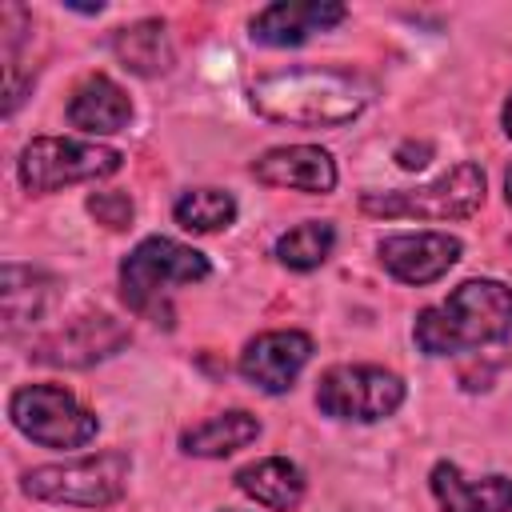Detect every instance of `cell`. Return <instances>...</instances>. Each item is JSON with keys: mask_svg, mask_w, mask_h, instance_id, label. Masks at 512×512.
<instances>
[{"mask_svg": "<svg viewBox=\"0 0 512 512\" xmlns=\"http://www.w3.org/2000/svg\"><path fill=\"white\" fill-rule=\"evenodd\" d=\"M428 156H432V144H428V140H420V144H416V140H408V144H400V148H396V164H400V168H408V172H412V168H424V164H428Z\"/></svg>", "mask_w": 512, "mask_h": 512, "instance_id": "obj_23", "label": "cell"}, {"mask_svg": "<svg viewBox=\"0 0 512 512\" xmlns=\"http://www.w3.org/2000/svg\"><path fill=\"white\" fill-rule=\"evenodd\" d=\"M16 432L40 448H84L96 436V416L60 384H24L8 400Z\"/></svg>", "mask_w": 512, "mask_h": 512, "instance_id": "obj_7", "label": "cell"}, {"mask_svg": "<svg viewBox=\"0 0 512 512\" xmlns=\"http://www.w3.org/2000/svg\"><path fill=\"white\" fill-rule=\"evenodd\" d=\"M248 96H252V108L272 124L340 128L368 108L372 84L348 68L300 64V68L264 72L260 80H252Z\"/></svg>", "mask_w": 512, "mask_h": 512, "instance_id": "obj_1", "label": "cell"}, {"mask_svg": "<svg viewBox=\"0 0 512 512\" xmlns=\"http://www.w3.org/2000/svg\"><path fill=\"white\" fill-rule=\"evenodd\" d=\"M52 292H56V280L40 268H28V264H4V328L8 336H16L20 328H32L48 304H52Z\"/></svg>", "mask_w": 512, "mask_h": 512, "instance_id": "obj_18", "label": "cell"}, {"mask_svg": "<svg viewBox=\"0 0 512 512\" xmlns=\"http://www.w3.org/2000/svg\"><path fill=\"white\" fill-rule=\"evenodd\" d=\"M460 240L448 232H396L376 244L380 264L400 280V284H432L440 280L456 260H460Z\"/></svg>", "mask_w": 512, "mask_h": 512, "instance_id": "obj_11", "label": "cell"}, {"mask_svg": "<svg viewBox=\"0 0 512 512\" xmlns=\"http://www.w3.org/2000/svg\"><path fill=\"white\" fill-rule=\"evenodd\" d=\"M212 272L208 256L172 236H148L120 260V296L132 312L148 320H168V292L176 284H196Z\"/></svg>", "mask_w": 512, "mask_h": 512, "instance_id": "obj_3", "label": "cell"}, {"mask_svg": "<svg viewBox=\"0 0 512 512\" xmlns=\"http://www.w3.org/2000/svg\"><path fill=\"white\" fill-rule=\"evenodd\" d=\"M484 204V168L464 160L420 188L364 192L360 212L380 220H468Z\"/></svg>", "mask_w": 512, "mask_h": 512, "instance_id": "obj_4", "label": "cell"}, {"mask_svg": "<svg viewBox=\"0 0 512 512\" xmlns=\"http://www.w3.org/2000/svg\"><path fill=\"white\" fill-rule=\"evenodd\" d=\"M348 16L336 0H276L252 16V40L268 48H296L312 32H328Z\"/></svg>", "mask_w": 512, "mask_h": 512, "instance_id": "obj_12", "label": "cell"}, {"mask_svg": "<svg viewBox=\"0 0 512 512\" xmlns=\"http://www.w3.org/2000/svg\"><path fill=\"white\" fill-rule=\"evenodd\" d=\"M172 216L188 232H220L236 220V196L224 188H192L172 204Z\"/></svg>", "mask_w": 512, "mask_h": 512, "instance_id": "obj_21", "label": "cell"}, {"mask_svg": "<svg viewBox=\"0 0 512 512\" xmlns=\"http://www.w3.org/2000/svg\"><path fill=\"white\" fill-rule=\"evenodd\" d=\"M228 512H232V508H228Z\"/></svg>", "mask_w": 512, "mask_h": 512, "instance_id": "obj_26", "label": "cell"}, {"mask_svg": "<svg viewBox=\"0 0 512 512\" xmlns=\"http://www.w3.org/2000/svg\"><path fill=\"white\" fill-rule=\"evenodd\" d=\"M512 332V288L500 280H464L448 300L424 308L412 340L428 356H456L496 344Z\"/></svg>", "mask_w": 512, "mask_h": 512, "instance_id": "obj_2", "label": "cell"}, {"mask_svg": "<svg viewBox=\"0 0 512 512\" xmlns=\"http://www.w3.org/2000/svg\"><path fill=\"white\" fill-rule=\"evenodd\" d=\"M332 244H336V228L328 220H304L276 240V260L292 272H312L332 256Z\"/></svg>", "mask_w": 512, "mask_h": 512, "instance_id": "obj_20", "label": "cell"}, {"mask_svg": "<svg viewBox=\"0 0 512 512\" xmlns=\"http://www.w3.org/2000/svg\"><path fill=\"white\" fill-rule=\"evenodd\" d=\"M432 496L444 512H512L508 476H464L452 460H440L432 468Z\"/></svg>", "mask_w": 512, "mask_h": 512, "instance_id": "obj_14", "label": "cell"}, {"mask_svg": "<svg viewBox=\"0 0 512 512\" xmlns=\"http://www.w3.org/2000/svg\"><path fill=\"white\" fill-rule=\"evenodd\" d=\"M252 176L268 188L324 196L336 188V160L316 144H284V148H268L264 156H256Z\"/></svg>", "mask_w": 512, "mask_h": 512, "instance_id": "obj_13", "label": "cell"}, {"mask_svg": "<svg viewBox=\"0 0 512 512\" xmlns=\"http://www.w3.org/2000/svg\"><path fill=\"white\" fill-rule=\"evenodd\" d=\"M404 404V380L376 364H332L316 380V408L332 420H384Z\"/></svg>", "mask_w": 512, "mask_h": 512, "instance_id": "obj_8", "label": "cell"}, {"mask_svg": "<svg viewBox=\"0 0 512 512\" xmlns=\"http://www.w3.org/2000/svg\"><path fill=\"white\" fill-rule=\"evenodd\" d=\"M504 196H508V204H512V168L504 172Z\"/></svg>", "mask_w": 512, "mask_h": 512, "instance_id": "obj_25", "label": "cell"}, {"mask_svg": "<svg viewBox=\"0 0 512 512\" xmlns=\"http://www.w3.org/2000/svg\"><path fill=\"white\" fill-rule=\"evenodd\" d=\"M124 156L108 144L96 140H64V136H36L32 144H24L20 152V184L28 192H56L68 184H84V180H104L112 172H120Z\"/></svg>", "mask_w": 512, "mask_h": 512, "instance_id": "obj_6", "label": "cell"}, {"mask_svg": "<svg viewBox=\"0 0 512 512\" xmlns=\"http://www.w3.org/2000/svg\"><path fill=\"white\" fill-rule=\"evenodd\" d=\"M128 472H132L128 452H96V456H80V460H68V464L28 468L20 488L32 500H44V504L108 508L124 496Z\"/></svg>", "mask_w": 512, "mask_h": 512, "instance_id": "obj_5", "label": "cell"}, {"mask_svg": "<svg viewBox=\"0 0 512 512\" xmlns=\"http://www.w3.org/2000/svg\"><path fill=\"white\" fill-rule=\"evenodd\" d=\"M128 344V328L108 316V312H84L72 324L48 332L44 340L32 344V360L36 364H52V368H88L96 360L116 356Z\"/></svg>", "mask_w": 512, "mask_h": 512, "instance_id": "obj_9", "label": "cell"}, {"mask_svg": "<svg viewBox=\"0 0 512 512\" xmlns=\"http://www.w3.org/2000/svg\"><path fill=\"white\" fill-rule=\"evenodd\" d=\"M308 360H312V336L296 328H280V332H260L256 340H248L236 368L252 388L276 396L292 388V380L304 372Z\"/></svg>", "mask_w": 512, "mask_h": 512, "instance_id": "obj_10", "label": "cell"}, {"mask_svg": "<svg viewBox=\"0 0 512 512\" xmlns=\"http://www.w3.org/2000/svg\"><path fill=\"white\" fill-rule=\"evenodd\" d=\"M88 212L96 216V224L116 228V232L132 224V200L124 192H92L88 196Z\"/></svg>", "mask_w": 512, "mask_h": 512, "instance_id": "obj_22", "label": "cell"}, {"mask_svg": "<svg viewBox=\"0 0 512 512\" xmlns=\"http://www.w3.org/2000/svg\"><path fill=\"white\" fill-rule=\"evenodd\" d=\"M504 132H508V136H512V96H508V100H504Z\"/></svg>", "mask_w": 512, "mask_h": 512, "instance_id": "obj_24", "label": "cell"}, {"mask_svg": "<svg viewBox=\"0 0 512 512\" xmlns=\"http://www.w3.org/2000/svg\"><path fill=\"white\" fill-rule=\"evenodd\" d=\"M236 488L244 496H252L260 508L292 512L304 500V472L284 456H264L236 472Z\"/></svg>", "mask_w": 512, "mask_h": 512, "instance_id": "obj_16", "label": "cell"}, {"mask_svg": "<svg viewBox=\"0 0 512 512\" xmlns=\"http://www.w3.org/2000/svg\"><path fill=\"white\" fill-rule=\"evenodd\" d=\"M112 52H116V60L128 72L148 76V80L152 76H164L172 68V60H176L172 40H168V28L160 20H136L128 28H116L112 32Z\"/></svg>", "mask_w": 512, "mask_h": 512, "instance_id": "obj_17", "label": "cell"}, {"mask_svg": "<svg viewBox=\"0 0 512 512\" xmlns=\"http://www.w3.org/2000/svg\"><path fill=\"white\" fill-rule=\"evenodd\" d=\"M260 436V420L244 408H232V412H220V416H208L192 428L180 432V448L188 456H228L244 444H252Z\"/></svg>", "mask_w": 512, "mask_h": 512, "instance_id": "obj_19", "label": "cell"}, {"mask_svg": "<svg viewBox=\"0 0 512 512\" xmlns=\"http://www.w3.org/2000/svg\"><path fill=\"white\" fill-rule=\"evenodd\" d=\"M128 120H132V100L112 76L92 72L72 88V100H68V124L72 128L92 132V136H108V132H120Z\"/></svg>", "mask_w": 512, "mask_h": 512, "instance_id": "obj_15", "label": "cell"}]
</instances>
